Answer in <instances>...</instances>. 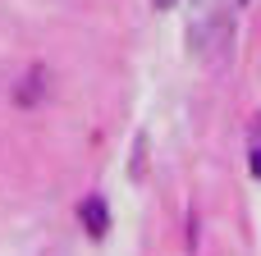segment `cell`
<instances>
[{"mask_svg":"<svg viewBox=\"0 0 261 256\" xmlns=\"http://www.w3.org/2000/svg\"><path fill=\"white\" fill-rule=\"evenodd\" d=\"M252 174L261 179V147H252Z\"/></svg>","mask_w":261,"mask_h":256,"instance_id":"obj_3","label":"cell"},{"mask_svg":"<svg viewBox=\"0 0 261 256\" xmlns=\"http://www.w3.org/2000/svg\"><path fill=\"white\" fill-rule=\"evenodd\" d=\"M151 5H156V9H170V5H174V0H151Z\"/></svg>","mask_w":261,"mask_h":256,"instance_id":"obj_4","label":"cell"},{"mask_svg":"<svg viewBox=\"0 0 261 256\" xmlns=\"http://www.w3.org/2000/svg\"><path fill=\"white\" fill-rule=\"evenodd\" d=\"M225 41H229V18L220 14V5H216V0H206V5H202V14L193 18L188 46H193L202 60H216V55L225 50Z\"/></svg>","mask_w":261,"mask_h":256,"instance_id":"obj_1","label":"cell"},{"mask_svg":"<svg viewBox=\"0 0 261 256\" xmlns=\"http://www.w3.org/2000/svg\"><path fill=\"white\" fill-rule=\"evenodd\" d=\"M83 224H87L92 238H106L110 215H106V202H101V197H87V202H83Z\"/></svg>","mask_w":261,"mask_h":256,"instance_id":"obj_2","label":"cell"}]
</instances>
